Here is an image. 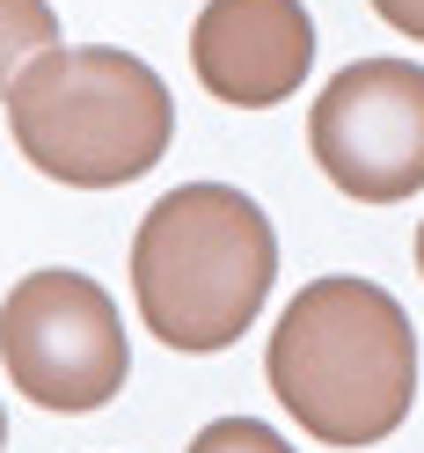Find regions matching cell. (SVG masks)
I'll return each instance as SVG.
<instances>
[{
  "mask_svg": "<svg viewBox=\"0 0 424 453\" xmlns=\"http://www.w3.org/2000/svg\"><path fill=\"white\" fill-rule=\"evenodd\" d=\"M0 365H8L22 403L59 417L118 403L132 373L118 300L89 271H30L0 300Z\"/></svg>",
  "mask_w": 424,
  "mask_h": 453,
  "instance_id": "277c9868",
  "label": "cell"
},
{
  "mask_svg": "<svg viewBox=\"0 0 424 453\" xmlns=\"http://www.w3.org/2000/svg\"><path fill=\"white\" fill-rule=\"evenodd\" d=\"M0 446H8V410H0Z\"/></svg>",
  "mask_w": 424,
  "mask_h": 453,
  "instance_id": "8fae6325",
  "label": "cell"
},
{
  "mask_svg": "<svg viewBox=\"0 0 424 453\" xmlns=\"http://www.w3.org/2000/svg\"><path fill=\"white\" fill-rule=\"evenodd\" d=\"M190 453H293L286 432H271L264 417H212L205 432L190 439Z\"/></svg>",
  "mask_w": 424,
  "mask_h": 453,
  "instance_id": "ba28073f",
  "label": "cell"
},
{
  "mask_svg": "<svg viewBox=\"0 0 424 453\" xmlns=\"http://www.w3.org/2000/svg\"><path fill=\"white\" fill-rule=\"evenodd\" d=\"M417 271H424V226H417Z\"/></svg>",
  "mask_w": 424,
  "mask_h": 453,
  "instance_id": "30bf717a",
  "label": "cell"
},
{
  "mask_svg": "<svg viewBox=\"0 0 424 453\" xmlns=\"http://www.w3.org/2000/svg\"><path fill=\"white\" fill-rule=\"evenodd\" d=\"M374 15L388 30H403L410 44H424V0H374Z\"/></svg>",
  "mask_w": 424,
  "mask_h": 453,
  "instance_id": "9c48e42d",
  "label": "cell"
},
{
  "mask_svg": "<svg viewBox=\"0 0 424 453\" xmlns=\"http://www.w3.org/2000/svg\"><path fill=\"white\" fill-rule=\"evenodd\" d=\"M278 278V234L235 183H183L154 197L132 234V293L168 351H227L264 315Z\"/></svg>",
  "mask_w": 424,
  "mask_h": 453,
  "instance_id": "7a4b0ae2",
  "label": "cell"
},
{
  "mask_svg": "<svg viewBox=\"0 0 424 453\" xmlns=\"http://www.w3.org/2000/svg\"><path fill=\"white\" fill-rule=\"evenodd\" d=\"M271 395L322 446H381L417 403V329L374 278H315L264 351Z\"/></svg>",
  "mask_w": 424,
  "mask_h": 453,
  "instance_id": "6da1fadb",
  "label": "cell"
},
{
  "mask_svg": "<svg viewBox=\"0 0 424 453\" xmlns=\"http://www.w3.org/2000/svg\"><path fill=\"white\" fill-rule=\"evenodd\" d=\"M190 66L227 110H271L315 66V22L300 0H205L190 22Z\"/></svg>",
  "mask_w": 424,
  "mask_h": 453,
  "instance_id": "8992f818",
  "label": "cell"
},
{
  "mask_svg": "<svg viewBox=\"0 0 424 453\" xmlns=\"http://www.w3.org/2000/svg\"><path fill=\"white\" fill-rule=\"evenodd\" d=\"M322 176L358 205H403L424 190V66L351 59L307 110Z\"/></svg>",
  "mask_w": 424,
  "mask_h": 453,
  "instance_id": "5b68a950",
  "label": "cell"
},
{
  "mask_svg": "<svg viewBox=\"0 0 424 453\" xmlns=\"http://www.w3.org/2000/svg\"><path fill=\"white\" fill-rule=\"evenodd\" d=\"M8 132L37 176L73 190H118L161 168L176 139V96L139 51H44L8 96Z\"/></svg>",
  "mask_w": 424,
  "mask_h": 453,
  "instance_id": "3957f363",
  "label": "cell"
},
{
  "mask_svg": "<svg viewBox=\"0 0 424 453\" xmlns=\"http://www.w3.org/2000/svg\"><path fill=\"white\" fill-rule=\"evenodd\" d=\"M44 51H59V15H51V0H0V103L15 96V81L30 73Z\"/></svg>",
  "mask_w": 424,
  "mask_h": 453,
  "instance_id": "52a82bcc",
  "label": "cell"
}]
</instances>
